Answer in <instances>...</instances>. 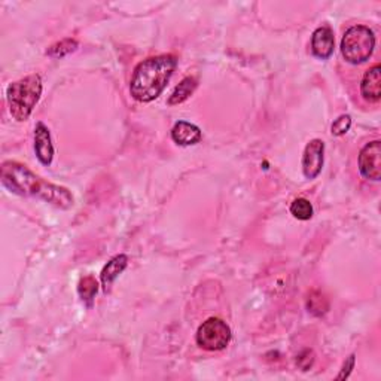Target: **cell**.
I'll return each instance as SVG.
<instances>
[{
  "label": "cell",
  "instance_id": "2",
  "mask_svg": "<svg viewBox=\"0 0 381 381\" xmlns=\"http://www.w3.org/2000/svg\"><path fill=\"white\" fill-rule=\"evenodd\" d=\"M178 66V59L171 54L146 59L135 66L131 76L130 92L133 99L149 103L158 99L167 87L169 80Z\"/></svg>",
  "mask_w": 381,
  "mask_h": 381
},
{
  "label": "cell",
  "instance_id": "4",
  "mask_svg": "<svg viewBox=\"0 0 381 381\" xmlns=\"http://www.w3.org/2000/svg\"><path fill=\"white\" fill-rule=\"evenodd\" d=\"M375 48L374 32L366 25H353L341 39V54L347 63L361 64L370 60Z\"/></svg>",
  "mask_w": 381,
  "mask_h": 381
},
{
  "label": "cell",
  "instance_id": "7",
  "mask_svg": "<svg viewBox=\"0 0 381 381\" xmlns=\"http://www.w3.org/2000/svg\"><path fill=\"white\" fill-rule=\"evenodd\" d=\"M323 152L325 145L319 139L311 140L306 146L303 155V171L307 179H315L320 174L323 167Z\"/></svg>",
  "mask_w": 381,
  "mask_h": 381
},
{
  "label": "cell",
  "instance_id": "15",
  "mask_svg": "<svg viewBox=\"0 0 381 381\" xmlns=\"http://www.w3.org/2000/svg\"><path fill=\"white\" fill-rule=\"evenodd\" d=\"M78 40L76 39H72V37H67V39H63L60 40V42L54 44L48 48L47 54L49 57L52 59H63L66 56H69V54L75 52L78 49Z\"/></svg>",
  "mask_w": 381,
  "mask_h": 381
},
{
  "label": "cell",
  "instance_id": "14",
  "mask_svg": "<svg viewBox=\"0 0 381 381\" xmlns=\"http://www.w3.org/2000/svg\"><path fill=\"white\" fill-rule=\"evenodd\" d=\"M99 292V283L92 276H87L84 279H80L79 284H78V294L80 296L83 301L91 307L95 295Z\"/></svg>",
  "mask_w": 381,
  "mask_h": 381
},
{
  "label": "cell",
  "instance_id": "12",
  "mask_svg": "<svg viewBox=\"0 0 381 381\" xmlns=\"http://www.w3.org/2000/svg\"><path fill=\"white\" fill-rule=\"evenodd\" d=\"M127 265H128V258L126 255H116L104 265L102 274H100L104 292L111 289L112 283L116 280V277H119L122 271L127 268Z\"/></svg>",
  "mask_w": 381,
  "mask_h": 381
},
{
  "label": "cell",
  "instance_id": "9",
  "mask_svg": "<svg viewBox=\"0 0 381 381\" xmlns=\"http://www.w3.org/2000/svg\"><path fill=\"white\" fill-rule=\"evenodd\" d=\"M35 152L44 166H49L54 158V146L49 128L44 122H37L35 127Z\"/></svg>",
  "mask_w": 381,
  "mask_h": 381
},
{
  "label": "cell",
  "instance_id": "5",
  "mask_svg": "<svg viewBox=\"0 0 381 381\" xmlns=\"http://www.w3.org/2000/svg\"><path fill=\"white\" fill-rule=\"evenodd\" d=\"M197 344L207 351L224 350L231 341L229 326L219 318H210L197 331Z\"/></svg>",
  "mask_w": 381,
  "mask_h": 381
},
{
  "label": "cell",
  "instance_id": "16",
  "mask_svg": "<svg viewBox=\"0 0 381 381\" xmlns=\"http://www.w3.org/2000/svg\"><path fill=\"white\" fill-rule=\"evenodd\" d=\"M313 204L307 198H296L291 204V213L299 221H308L313 217Z\"/></svg>",
  "mask_w": 381,
  "mask_h": 381
},
{
  "label": "cell",
  "instance_id": "10",
  "mask_svg": "<svg viewBox=\"0 0 381 381\" xmlns=\"http://www.w3.org/2000/svg\"><path fill=\"white\" fill-rule=\"evenodd\" d=\"M362 97L370 103H378L381 100V67L373 66L365 72L361 83Z\"/></svg>",
  "mask_w": 381,
  "mask_h": 381
},
{
  "label": "cell",
  "instance_id": "17",
  "mask_svg": "<svg viewBox=\"0 0 381 381\" xmlns=\"http://www.w3.org/2000/svg\"><path fill=\"white\" fill-rule=\"evenodd\" d=\"M307 308L308 311L311 313V315L315 316H322L325 315L326 311H328L329 308V304H328V299H326L322 294L319 292H313L310 294L308 299H307Z\"/></svg>",
  "mask_w": 381,
  "mask_h": 381
},
{
  "label": "cell",
  "instance_id": "3",
  "mask_svg": "<svg viewBox=\"0 0 381 381\" xmlns=\"http://www.w3.org/2000/svg\"><path fill=\"white\" fill-rule=\"evenodd\" d=\"M42 95V79L39 75H29L6 88V100L11 115L17 121L29 119Z\"/></svg>",
  "mask_w": 381,
  "mask_h": 381
},
{
  "label": "cell",
  "instance_id": "8",
  "mask_svg": "<svg viewBox=\"0 0 381 381\" xmlns=\"http://www.w3.org/2000/svg\"><path fill=\"white\" fill-rule=\"evenodd\" d=\"M335 48V37L334 32L329 29L328 25L319 27V29L315 30L311 36V51L318 59L322 60H328Z\"/></svg>",
  "mask_w": 381,
  "mask_h": 381
},
{
  "label": "cell",
  "instance_id": "11",
  "mask_svg": "<svg viewBox=\"0 0 381 381\" xmlns=\"http://www.w3.org/2000/svg\"><path fill=\"white\" fill-rule=\"evenodd\" d=\"M201 130L186 121H178L171 128V139L181 146H190L201 140Z\"/></svg>",
  "mask_w": 381,
  "mask_h": 381
},
{
  "label": "cell",
  "instance_id": "6",
  "mask_svg": "<svg viewBox=\"0 0 381 381\" xmlns=\"http://www.w3.org/2000/svg\"><path fill=\"white\" fill-rule=\"evenodd\" d=\"M359 170L365 179L378 182L381 179V142L366 143L359 154Z\"/></svg>",
  "mask_w": 381,
  "mask_h": 381
},
{
  "label": "cell",
  "instance_id": "20",
  "mask_svg": "<svg viewBox=\"0 0 381 381\" xmlns=\"http://www.w3.org/2000/svg\"><path fill=\"white\" fill-rule=\"evenodd\" d=\"M355 361H356V356H355V355H351V356H350V358H349L346 362H344V365H343V370H341V373L338 374L337 380H346V378H349V377H350L351 370L355 368Z\"/></svg>",
  "mask_w": 381,
  "mask_h": 381
},
{
  "label": "cell",
  "instance_id": "13",
  "mask_svg": "<svg viewBox=\"0 0 381 381\" xmlns=\"http://www.w3.org/2000/svg\"><path fill=\"white\" fill-rule=\"evenodd\" d=\"M195 88H197V79L195 78L188 76V78L182 79V83L173 90L171 95L169 97V100H167L169 106L181 104V103L186 102L190 95H193Z\"/></svg>",
  "mask_w": 381,
  "mask_h": 381
},
{
  "label": "cell",
  "instance_id": "1",
  "mask_svg": "<svg viewBox=\"0 0 381 381\" xmlns=\"http://www.w3.org/2000/svg\"><path fill=\"white\" fill-rule=\"evenodd\" d=\"M2 183L13 194L45 200L60 209L73 206L69 189L44 181L17 161H5L2 164Z\"/></svg>",
  "mask_w": 381,
  "mask_h": 381
},
{
  "label": "cell",
  "instance_id": "18",
  "mask_svg": "<svg viewBox=\"0 0 381 381\" xmlns=\"http://www.w3.org/2000/svg\"><path fill=\"white\" fill-rule=\"evenodd\" d=\"M351 127V118L350 115H341V116H338L335 121H334V124L331 127V133L334 135H343L346 134Z\"/></svg>",
  "mask_w": 381,
  "mask_h": 381
},
{
  "label": "cell",
  "instance_id": "19",
  "mask_svg": "<svg viewBox=\"0 0 381 381\" xmlns=\"http://www.w3.org/2000/svg\"><path fill=\"white\" fill-rule=\"evenodd\" d=\"M313 362H315V355L311 350H304L301 355L296 358V363L303 371H308L311 368Z\"/></svg>",
  "mask_w": 381,
  "mask_h": 381
}]
</instances>
